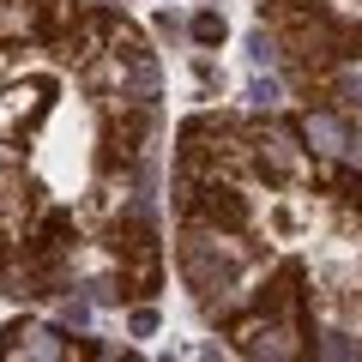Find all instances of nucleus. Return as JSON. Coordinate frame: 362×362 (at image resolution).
I'll list each match as a JSON object with an SVG mask.
<instances>
[{
	"mask_svg": "<svg viewBox=\"0 0 362 362\" xmlns=\"http://www.w3.org/2000/svg\"><path fill=\"white\" fill-rule=\"evenodd\" d=\"M169 78L115 0H0V296L151 308L169 278Z\"/></svg>",
	"mask_w": 362,
	"mask_h": 362,
	"instance_id": "f257e3e1",
	"label": "nucleus"
},
{
	"mask_svg": "<svg viewBox=\"0 0 362 362\" xmlns=\"http://www.w3.org/2000/svg\"><path fill=\"white\" fill-rule=\"evenodd\" d=\"M163 242L230 356L362 362V127L314 109H194L163 175Z\"/></svg>",
	"mask_w": 362,
	"mask_h": 362,
	"instance_id": "f03ea898",
	"label": "nucleus"
},
{
	"mask_svg": "<svg viewBox=\"0 0 362 362\" xmlns=\"http://www.w3.org/2000/svg\"><path fill=\"white\" fill-rule=\"evenodd\" d=\"M254 37L302 109L362 127V0H254Z\"/></svg>",
	"mask_w": 362,
	"mask_h": 362,
	"instance_id": "7ed1b4c3",
	"label": "nucleus"
}]
</instances>
